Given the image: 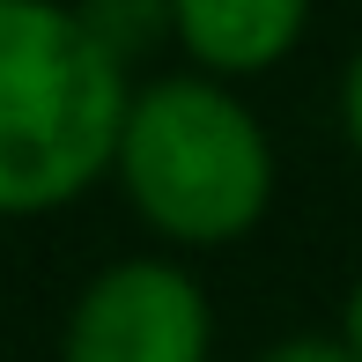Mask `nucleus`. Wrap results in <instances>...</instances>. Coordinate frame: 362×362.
I'll list each match as a JSON object with an SVG mask.
<instances>
[{
  "instance_id": "obj_1",
  "label": "nucleus",
  "mask_w": 362,
  "mask_h": 362,
  "mask_svg": "<svg viewBox=\"0 0 362 362\" xmlns=\"http://www.w3.org/2000/svg\"><path fill=\"white\" fill-rule=\"evenodd\" d=\"M126 67L74 0H0V222L52 215L119 163Z\"/></svg>"
},
{
  "instance_id": "obj_2",
  "label": "nucleus",
  "mask_w": 362,
  "mask_h": 362,
  "mask_svg": "<svg viewBox=\"0 0 362 362\" xmlns=\"http://www.w3.org/2000/svg\"><path fill=\"white\" fill-rule=\"evenodd\" d=\"M111 177L134 215L185 252L237 244L274 207V141L259 111L215 74L141 81L126 104V134Z\"/></svg>"
},
{
  "instance_id": "obj_3",
  "label": "nucleus",
  "mask_w": 362,
  "mask_h": 362,
  "mask_svg": "<svg viewBox=\"0 0 362 362\" xmlns=\"http://www.w3.org/2000/svg\"><path fill=\"white\" fill-rule=\"evenodd\" d=\"M215 303L170 259H111L74 296L59 362H207Z\"/></svg>"
},
{
  "instance_id": "obj_4",
  "label": "nucleus",
  "mask_w": 362,
  "mask_h": 362,
  "mask_svg": "<svg viewBox=\"0 0 362 362\" xmlns=\"http://www.w3.org/2000/svg\"><path fill=\"white\" fill-rule=\"evenodd\" d=\"M310 0H177V52L192 74L252 81L303 45Z\"/></svg>"
},
{
  "instance_id": "obj_5",
  "label": "nucleus",
  "mask_w": 362,
  "mask_h": 362,
  "mask_svg": "<svg viewBox=\"0 0 362 362\" xmlns=\"http://www.w3.org/2000/svg\"><path fill=\"white\" fill-rule=\"evenodd\" d=\"M74 15L89 23V37L104 45L119 67H134L141 52H156L163 37H177V0H74Z\"/></svg>"
},
{
  "instance_id": "obj_6",
  "label": "nucleus",
  "mask_w": 362,
  "mask_h": 362,
  "mask_svg": "<svg viewBox=\"0 0 362 362\" xmlns=\"http://www.w3.org/2000/svg\"><path fill=\"white\" fill-rule=\"evenodd\" d=\"M252 362H355V348L340 333H288V340H274V348H259Z\"/></svg>"
},
{
  "instance_id": "obj_7",
  "label": "nucleus",
  "mask_w": 362,
  "mask_h": 362,
  "mask_svg": "<svg viewBox=\"0 0 362 362\" xmlns=\"http://www.w3.org/2000/svg\"><path fill=\"white\" fill-rule=\"evenodd\" d=\"M340 126H348V141H355V156H362V45H355L348 74H340Z\"/></svg>"
},
{
  "instance_id": "obj_8",
  "label": "nucleus",
  "mask_w": 362,
  "mask_h": 362,
  "mask_svg": "<svg viewBox=\"0 0 362 362\" xmlns=\"http://www.w3.org/2000/svg\"><path fill=\"white\" fill-rule=\"evenodd\" d=\"M340 340L355 348V362H362V281L348 288V310H340Z\"/></svg>"
}]
</instances>
